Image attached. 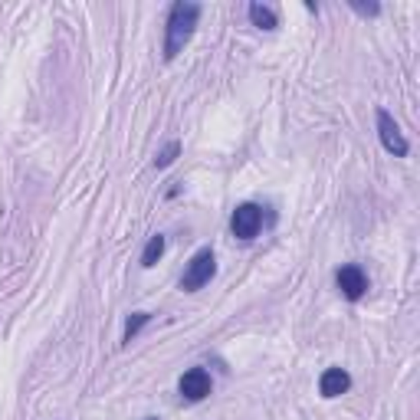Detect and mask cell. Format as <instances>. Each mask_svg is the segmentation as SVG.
<instances>
[{
  "label": "cell",
  "instance_id": "obj_9",
  "mask_svg": "<svg viewBox=\"0 0 420 420\" xmlns=\"http://www.w3.org/2000/svg\"><path fill=\"white\" fill-rule=\"evenodd\" d=\"M164 247H168L164 233H155V237H148L145 250H141V266H145V270H151V266H155V263L164 256Z\"/></svg>",
  "mask_w": 420,
  "mask_h": 420
},
{
  "label": "cell",
  "instance_id": "obj_2",
  "mask_svg": "<svg viewBox=\"0 0 420 420\" xmlns=\"http://www.w3.org/2000/svg\"><path fill=\"white\" fill-rule=\"evenodd\" d=\"M214 276H217V256H214V250H210V247H204V250L194 253V256H190V263L184 266L181 289H184V292H197V289H204V286H207Z\"/></svg>",
  "mask_w": 420,
  "mask_h": 420
},
{
  "label": "cell",
  "instance_id": "obj_12",
  "mask_svg": "<svg viewBox=\"0 0 420 420\" xmlns=\"http://www.w3.org/2000/svg\"><path fill=\"white\" fill-rule=\"evenodd\" d=\"M351 11L361 13V17H378V13H381V4H358V0H351Z\"/></svg>",
  "mask_w": 420,
  "mask_h": 420
},
{
  "label": "cell",
  "instance_id": "obj_8",
  "mask_svg": "<svg viewBox=\"0 0 420 420\" xmlns=\"http://www.w3.org/2000/svg\"><path fill=\"white\" fill-rule=\"evenodd\" d=\"M250 20H253V27H260V30H276V27H280L276 11L266 7V4H250Z\"/></svg>",
  "mask_w": 420,
  "mask_h": 420
},
{
  "label": "cell",
  "instance_id": "obj_7",
  "mask_svg": "<svg viewBox=\"0 0 420 420\" xmlns=\"http://www.w3.org/2000/svg\"><path fill=\"white\" fill-rule=\"evenodd\" d=\"M351 388V374L345 368H325L322 371V378H319V394L325 400L332 398H341V394H348Z\"/></svg>",
  "mask_w": 420,
  "mask_h": 420
},
{
  "label": "cell",
  "instance_id": "obj_4",
  "mask_svg": "<svg viewBox=\"0 0 420 420\" xmlns=\"http://www.w3.org/2000/svg\"><path fill=\"white\" fill-rule=\"evenodd\" d=\"M335 286H339V292L345 296L348 302H358L368 296V273L361 270L358 263H345L341 270H335Z\"/></svg>",
  "mask_w": 420,
  "mask_h": 420
},
{
  "label": "cell",
  "instance_id": "obj_1",
  "mask_svg": "<svg viewBox=\"0 0 420 420\" xmlns=\"http://www.w3.org/2000/svg\"><path fill=\"white\" fill-rule=\"evenodd\" d=\"M200 4L194 0H178V4H171L168 11V23H164V60H178V53H184V46L190 43L194 30H197L200 23Z\"/></svg>",
  "mask_w": 420,
  "mask_h": 420
},
{
  "label": "cell",
  "instance_id": "obj_5",
  "mask_svg": "<svg viewBox=\"0 0 420 420\" xmlns=\"http://www.w3.org/2000/svg\"><path fill=\"white\" fill-rule=\"evenodd\" d=\"M378 135H381V145H384V151L388 155H394V158H407V138H404V131H400V125L394 122V115H391L388 109H378Z\"/></svg>",
  "mask_w": 420,
  "mask_h": 420
},
{
  "label": "cell",
  "instance_id": "obj_6",
  "mask_svg": "<svg viewBox=\"0 0 420 420\" xmlns=\"http://www.w3.org/2000/svg\"><path fill=\"white\" fill-rule=\"evenodd\" d=\"M178 391H181V398L190 400V404H197V400L210 398V391H214V381H210V374L204 368H190L181 374L178 381Z\"/></svg>",
  "mask_w": 420,
  "mask_h": 420
},
{
  "label": "cell",
  "instance_id": "obj_10",
  "mask_svg": "<svg viewBox=\"0 0 420 420\" xmlns=\"http://www.w3.org/2000/svg\"><path fill=\"white\" fill-rule=\"evenodd\" d=\"M148 322H151V312H131V315H129V322H125V335H122V341L129 345V341L135 339V335H138V332L145 329Z\"/></svg>",
  "mask_w": 420,
  "mask_h": 420
},
{
  "label": "cell",
  "instance_id": "obj_3",
  "mask_svg": "<svg viewBox=\"0 0 420 420\" xmlns=\"http://www.w3.org/2000/svg\"><path fill=\"white\" fill-rule=\"evenodd\" d=\"M263 230V207L260 204H253V200H247V204H237V210L230 214V233L237 237V240L250 243L256 240V233Z\"/></svg>",
  "mask_w": 420,
  "mask_h": 420
},
{
  "label": "cell",
  "instance_id": "obj_13",
  "mask_svg": "<svg viewBox=\"0 0 420 420\" xmlns=\"http://www.w3.org/2000/svg\"><path fill=\"white\" fill-rule=\"evenodd\" d=\"M145 420H158V417H145Z\"/></svg>",
  "mask_w": 420,
  "mask_h": 420
},
{
  "label": "cell",
  "instance_id": "obj_11",
  "mask_svg": "<svg viewBox=\"0 0 420 420\" xmlns=\"http://www.w3.org/2000/svg\"><path fill=\"white\" fill-rule=\"evenodd\" d=\"M178 155H181V141H168V145L158 151V158H155V168H171V164L178 161Z\"/></svg>",
  "mask_w": 420,
  "mask_h": 420
}]
</instances>
